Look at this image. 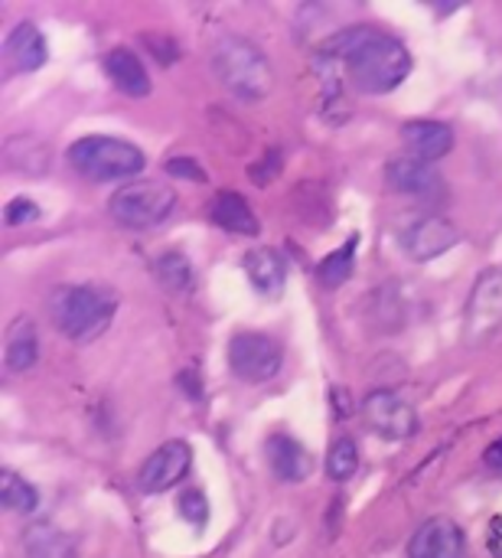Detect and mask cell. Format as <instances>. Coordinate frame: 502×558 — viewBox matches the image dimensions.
<instances>
[{"instance_id": "1", "label": "cell", "mask_w": 502, "mask_h": 558, "mask_svg": "<svg viewBox=\"0 0 502 558\" xmlns=\"http://www.w3.org/2000/svg\"><path fill=\"white\" fill-rule=\"evenodd\" d=\"M314 62L327 82L346 75L350 85L366 95H385L399 88L412 72V52L405 43L372 26H350L333 33L320 43Z\"/></svg>"}, {"instance_id": "2", "label": "cell", "mask_w": 502, "mask_h": 558, "mask_svg": "<svg viewBox=\"0 0 502 558\" xmlns=\"http://www.w3.org/2000/svg\"><path fill=\"white\" fill-rule=\"evenodd\" d=\"M52 324L75 343L98 340L118 311V294L101 284H62L49 298Z\"/></svg>"}, {"instance_id": "3", "label": "cell", "mask_w": 502, "mask_h": 558, "mask_svg": "<svg viewBox=\"0 0 502 558\" xmlns=\"http://www.w3.org/2000/svg\"><path fill=\"white\" fill-rule=\"evenodd\" d=\"M212 69L219 75V82L242 101H261L268 98L274 75H271V62L268 56L245 36L235 33H222L212 49H209Z\"/></svg>"}, {"instance_id": "4", "label": "cell", "mask_w": 502, "mask_h": 558, "mask_svg": "<svg viewBox=\"0 0 502 558\" xmlns=\"http://www.w3.org/2000/svg\"><path fill=\"white\" fill-rule=\"evenodd\" d=\"M69 163L78 177L91 183H111V180H131L144 170V150L121 137L91 134L69 147Z\"/></svg>"}, {"instance_id": "5", "label": "cell", "mask_w": 502, "mask_h": 558, "mask_svg": "<svg viewBox=\"0 0 502 558\" xmlns=\"http://www.w3.org/2000/svg\"><path fill=\"white\" fill-rule=\"evenodd\" d=\"M176 206V193L167 183L157 180H134L114 190L108 199V213L124 229H154L160 226Z\"/></svg>"}, {"instance_id": "6", "label": "cell", "mask_w": 502, "mask_h": 558, "mask_svg": "<svg viewBox=\"0 0 502 558\" xmlns=\"http://www.w3.org/2000/svg\"><path fill=\"white\" fill-rule=\"evenodd\" d=\"M281 363H284V353L281 347L265 337V333H235L229 340V369L232 376H238L242 383H268L281 373Z\"/></svg>"}, {"instance_id": "7", "label": "cell", "mask_w": 502, "mask_h": 558, "mask_svg": "<svg viewBox=\"0 0 502 558\" xmlns=\"http://www.w3.org/2000/svg\"><path fill=\"white\" fill-rule=\"evenodd\" d=\"M502 333V268H490L480 275L470 301H467V320L464 337L474 347H483Z\"/></svg>"}, {"instance_id": "8", "label": "cell", "mask_w": 502, "mask_h": 558, "mask_svg": "<svg viewBox=\"0 0 502 558\" xmlns=\"http://www.w3.org/2000/svg\"><path fill=\"white\" fill-rule=\"evenodd\" d=\"M363 415H366V425L385 441H408L421 428L418 412L399 392H389V389H379V392L366 396Z\"/></svg>"}, {"instance_id": "9", "label": "cell", "mask_w": 502, "mask_h": 558, "mask_svg": "<svg viewBox=\"0 0 502 558\" xmlns=\"http://www.w3.org/2000/svg\"><path fill=\"white\" fill-rule=\"evenodd\" d=\"M402 248L408 258L415 262H431L444 252H451L461 242V232L454 222H448L444 216H418L415 222H408L402 229Z\"/></svg>"}, {"instance_id": "10", "label": "cell", "mask_w": 502, "mask_h": 558, "mask_svg": "<svg viewBox=\"0 0 502 558\" xmlns=\"http://www.w3.org/2000/svg\"><path fill=\"white\" fill-rule=\"evenodd\" d=\"M193 464V448L186 441H167L163 448H157L137 471V484L144 494H163L170 487H176L186 471Z\"/></svg>"}, {"instance_id": "11", "label": "cell", "mask_w": 502, "mask_h": 558, "mask_svg": "<svg viewBox=\"0 0 502 558\" xmlns=\"http://www.w3.org/2000/svg\"><path fill=\"white\" fill-rule=\"evenodd\" d=\"M385 180L392 190L418 196V199H438L444 193V177L434 170V163L421 157H399L385 167Z\"/></svg>"}, {"instance_id": "12", "label": "cell", "mask_w": 502, "mask_h": 558, "mask_svg": "<svg viewBox=\"0 0 502 558\" xmlns=\"http://www.w3.org/2000/svg\"><path fill=\"white\" fill-rule=\"evenodd\" d=\"M464 530L444 517L428 520L408 543V558H464Z\"/></svg>"}, {"instance_id": "13", "label": "cell", "mask_w": 502, "mask_h": 558, "mask_svg": "<svg viewBox=\"0 0 502 558\" xmlns=\"http://www.w3.org/2000/svg\"><path fill=\"white\" fill-rule=\"evenodd\" d=\"M265 461L284 484H301L314 474V454L291 435H271L265 441Z\"/></svg>"}, {"instance_id": "14", "label": "cell", "mask_w": 502, "mask_h": 558, "mask_svg": "<svg viewBox=\"0 0 502 558\" xmlns=\"http://www.w3.org/2000/svg\"><path fill=\"white\" fill-rule=\"evenodd\" d=\"M3 59L13 72H36L49 59L42 33L33 23H16L3 43Z\"/></svg>"}, {"instance_id": "15", "label": "cell", "mask_w": 502, "mask_h": 558, "mask_svg": "<svg viewBox=\"0 0 502 558\" xmlns=\"http://www.w3.org/2000/svg\"><path fill=\"white\" fill-rule=\"evenodd\" d=\"M402 141L412 150V157L434 163L454 147V131L444 121H408L402 128Z\"/></svg>"}, {"instance_id": "16", "label": "cell", "mask_w": 502, "mask_h": 558, "mask_svg": "<svg viewBox=\"0 0 502 558\" xmlns=\"http://www.w3.org/2000/svg\"><path fill=\"white\" fill-rule=\"evenodd\" d=\"M105 72H108V78L114 82L118 92H124L131 98L150 95V75H147L144 62L137 59V52L127 49V46H118V49H111L105 56Z\"/></svg>"}, {"instance_id": "17", "label": "cell", "mask_w": 502, "mask_h": 558, "mask_svg": "<svg viewBox=\"0 0 502 558\" xmlns=\"http://www.w3.org/2000/svg\"><path fill=\"white\" fill-rule=\"evenodd\" d=\"M209 216L219 229L232 232V235H258V216L255 209L248 206V199L242 193H232V190H222L216 193L212 206H209Z\"/></svg>"}, {"instance_id": "18", "label": "cell", "mask_w": 502, "mask_h": 558, "mask_svg": "<svg viewBox=\"0 0 502 558\" xmlns=\"http://www.w3.org/2000/svg\"><path fill=\"white\" fill-rule=\"evenodd\" d=\"M39 360V333L29 317H16L7 327V343H3V366L7 373H26Z\"/></svg>"}, {"instance_id": "19", "label": "cell", "mask_w": 502, "mask_h": 558, "mask_svg": "<svg viewBox=\"0 0 502 558\" xmlns=\"http://www.w3.org/2000/svg\"><path fill=\"white\" fill-rule=\"evenodd\" d=\"M245 275L258 294L278 298L287 281V262L274 248H252L245 255Z\"/></svg>"}, {"instance_id": "20", "label": "cell", "mask_w": 502, "mask_h": 558, "mask_svg": "<svg viewBox=\"0 0 502 558\" xmlns=\"http://www.w3.org/2000/svg\"><path fill=\"white\" fill-rule=\"evenodd\" d=\"M3 160H7L10 170L39 177V173L49 170V147H46L39 137L20 134V137H10V141L3 144Z\"/></svg>"}, {"instance_id": "21", "label": "cell", "mask_w": 502, "mask_h": 558, "mask_svg": "<svg viewBox=\"0 0 502 558\" xmlns=\"http://www.w3.org/2000/svg\"><path fill=\"white\" fill-rule=\"evenodd\" d=\"M23 546H26V558H78V549H75L72 536H65L52 523L29 526Z\"/></svg>"}, {"instance_id": "22", "label": "cell", "mask_w": 502, "mask_h": 558, "mask_svg": "<svg viewBox=\"0 0 502 558\" xmlns=\"http://www.w3.org/2000/svg\"><path fill=\"white\" fill-rule=\"evenodd\" d=\"M356 248H359V235H350L336 252H330L320 265H317V278L323 288H340L356 265Z\"/></svg>"}, {"instance_id": "23", "label": "cell", "mask_w": 502, "mask_h": 558, "mask_svg": "<svg viewBox=\"0 0 502 558\" xmlns=\"http://www.w3.org/2000/svg\"><path fill=\"white\" fill-rule=\"evenodd\" d=\"M0 504L13 513H33L36 504H39V494L33 484H26L16 471H3L0 474Z\"/></svg>"}, {"instance_id": "24", "label": "cell", "mask_w": 502, "mask_h": 558, "mask_svg": "<svg viewBox=\"0 0 502 558\" xmlns=\"http://www.w3.org/2000/svg\"><path fill=\"white\" fill-rule=\"evenodd\" d=\"M154 275H157V281H160L167 291H173V294H183V291L193 284V268H189L186 255H180V252L160 255L157 265H154Z\"/></svg>"}, {"instance_id": "25", "label": "cell", "mask_w": 502, "mask_h": 558, "mask_svg": "<svg viewBox=\"0 0 502 558\" xmlns=\"http://www.w3.org/2000/svg\"><path fill=\"white\" fill-rule=\"evenodd\" d=\"M356 471H359V451H356V445L350 438H336L330 445V454H327V474H330V481L343 484Z\"/></svg>"}, {"instance_id": "26", "label": "cell", "mask_w": 502, "mask_h": 558, "mask_svg": "<svg viewBox=\"0 0 502 558\" xmlns=\"http://www.w3.org/2000/svg\"><path fill=\"white\" fill-rule=\"evenodd\" d=\"M176 510L186 523H193L196 530H203L209 523V500L199 490H183L176 500Z\"/></svg>"}, {"instance_id": "27", "label": "cell", "mask_w": 502, "mask_h": 558, "mask_svg": "<svg viewBox=\"0 0 502 558\" xmlns=\"http://www.w3.org/2000/svg\"><path fill=\"white\" fill-rule=\"evenodd\" d=\"M3 219H7V226H26V222H36V219H39V206H36L33 199H26V196H16V199H10V203H7Z\"/></svg>"}, {"instance_id": "28", "label": "cell", "mask_w": 502, "mask_h": 558, "mask_svg": "<svg viewBox=\"0 0 502 558\" xmlns=\"http://www.w3.org/2000/svg\"><path fill=\"white\" fill-rule=\"evenodd\" d=\"M167 173H170V177L193 180V183H206V173H203V167H199L193 157H173V160L167 163Z\"/></svg>"}, {"instance_id": "29", "label": "cell", "mask_w": 502, "mask_h": 558, "mask_svg": "<svg viewBox=\"0 0 502 558\" xmlns=\"http://www.w3.org/2000/svg\"><path fill=\"white\" fill-rule=\"evenodd\" d=\"M278 167H281V154H278V150H271L265 167H252V180H255L258 186H265V183L278 173Z\"/></svg>"}, {"instance_id": "30", "label": "cell", "mask_w": 502, "mask_h": 558, "mask_svg": "<svg viewBox=\"0 0 502 558\" xmlns=\"http://www.w3.org/2000/svg\"><path fill=\"white\" fill-rule=\"evenodd\" d=\"M487 549L497 558H502V517L490 520V530H487Z\"/></svg>"}, {"instance_id": "31", "label": "cell", "mask_w": 502, "mask_h": 558, "mask_svg": "<svg viewBox=\"0 0 502 558\" xmlns=\"http://www.w3.org/2000/svg\"><path fill=\"white\" fill-rule=\"evenodd\" d=\"M483 464H487V468H493V471H502V438L500 441H493V445L487 448V454H483Z\"/></svg>"}]
</instances>
